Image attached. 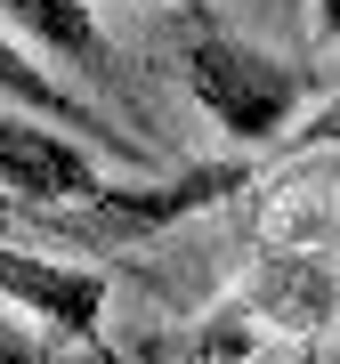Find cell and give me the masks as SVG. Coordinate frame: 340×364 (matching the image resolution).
Returning <instances> with one entry per match:
<instances>
[{
    "mask_svg": "<svg viewBox=\"0 0 340 364\" xmlns=\"http://www.w3.org/2000/svg\"><path fill=\"white\" fill-rule=\"evenodd\" d=\"M170 57H179L186 97H195L235 146L275 138L292 114H300V97H308V65H292V57L243 41L235 25H219L211 9L203 16H179V49H170Z\"/></svg>",
    "mask_w": 340,
    "mask_h": 364,
    "instance_id": "6da1fadb",
    "label": "cell"
},
{
    "mask_svg": "<svg viewBox=\"0 0 340 364\" xmlns=\"http://www.w3.org/2000/svg\"><path fill=\"white\" fill-rule=\"evenodd\" d=\"M105 186L114 178H105L97 146L0 105V203H97Z\"/></svg>",
    "mask_w": 340,
    "mask_h": 364,
    "instance_id": "7a4b0ae2",
    "label": "cell"
},
{
    "mask_svg": "<svg viewBox=\"0 0 340 364\" xmlns=\"http://www.w3.org/2000/svg\"><path fill=\"white\" fill-rule=\"evenodd\" d=\"M235 308L260 316V324H275V332L316 340V332L340 324V259L316 251V243H275V251H260V259L243 267Z\"/></svg>",
    "mask_w": 340,
    "mask_h": 364,
    "instance_id": "3957f363",
    "label": "cell"
},
{
    "mask_svg": "<svg viewBox=\"0 0 340 364\" xmlns=\"http://www.w3.org/2000/svg\"><path fill=\"white\" fill-rule=\"evenodd\" d=\"M0 299L57 340H97L105 332V275L73 267V259H49V251L0 243Z\"/></svg>",
    "mask_w": 340,
    "mask_h": 364,
    "instance_id": "277c9868",
    "label": "cell"
},
{
    "mask_svg": "<svg viewBox=\"0 0 340 364\" xmlns=\"http://www.w3.org/2000/svg\"><path fill=\"white\" fill-rule=\"evenodd\" d=\"M0 105H16V114H33V122H49V130H65L81 146H97L105 162H130V170H154V154L130 138V130H114V122L97 114L90 97H73L65 81H57L49 65H33L25 49H16L9 33H0Z\"/></svg>",
    "mask_w": 340,
    "mask_h": 364,
    "instance_id": "5b68a950",
    "label": "cell"
},
{
    "mask_svg": "<svg viewBox=\"0 0 340 364\" xmlns=\"http://www.w3.org/2000/svg\"><path fill=\"white\" fill-rule=\"evenodd\" d=\"M0 16H9L25 41L57 49L65 65H81L90 81H114V41L97 33V9H90V0H0Z\"/></svg>",
    "mask_w": 340,
    "mask_h": 364,
    "instance_id": "8992f818",
    "label": "cell"
},
{
    "mask_svg": "<svg viewBox=\"0 0 340 364\" xmlns=\"http://www.w3.org/2000/svg\"><path fill=\"white\" fill-rule=\"evenodd\" d=\"M0 364H65L41 340V324H16V316H0Z\"/></svg>",
    "mask_w": 340,
    "mask_h": 364,
    "instance_id": "52a82bcc",
    "label": "cell"
},
{
    "mask_svg": "<svg viewBox=\"0 0 340 364\" xmlns=\"http://www.w3.org/2000/svg\"><path fill=\"white\" fill-rule=\"evenodd\" d=\"M316 33H332V41H340V0H316Z\"/></svg>",
    "mask_w": 340,
    "mask_h": 364,
    "instance_id": "ba28073f",
    "label": "cell"
},
{
    "mask_svg": "<svg viewBox=\"0 0 340 364\" xmlns=\"http://www.w3.org/2000/svg\"><path fill=\"white\" fill-rule=\"evenodd\" d=\"M170 9H179V16H203V9H211V0H170Z\"/></svg>",
    "mask_w": 340,
    "mask_h": 364,
    "instance_id": "9c48e42d",
    "label": "cell"
}]
</instances>
